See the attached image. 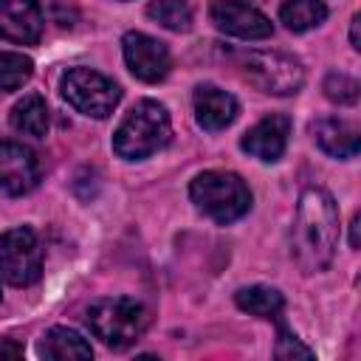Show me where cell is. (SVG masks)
Here are the masks:
<instances>
[{
	"instance_id": "277c9868",
	"label": "cell",
	"mask_w": 361,
	"mask_h": 361,
	"mask_svg": "<svg viewBox=\"0 0 361 361\" xmlns=\"http://www.w3.org/2000/svg\"><path fill=\"white\" fill-rule=\"evenodd\" d=\"M149 324V313L141 302L127 299V296H110V299H99L87 307V327L90 333L113 347V350H124L133 341H138L144 336Z\"/></svg>"
},
{
	"instance_id": "d6986e66",
	"label": "cell",
	"mask_w": 361,
	"mask_h": 361,
	"mask_svg": "<svg viewBox=\"0 0 361 361\" xmlns=\"http://www.w3.org/2000/svg\"><path fill=\"white\" fill-rule=\"evenodd\" d=\"M149 20L161 23L169 31H189L192 28V8L186 0H152L147 6Z\"/></svg>"
},
{
	"instance_id": "7a4b0ae2",
	"label": "cell",
	"mask_w": 361,
	"mask_h": 361,
	"mask_svg": "<svg viewBox=\"0 0 361 361\" xmlns=\"http://www.w3.org/2000/svg\"><path fill=\"white\" fill-rule=\"evenodd\" d=\"M169 135H172V121L166 107L152 99H141L130 107V113L116 127L113 149L127 161H141L164 149L169 144Z\"/></svg>"
},
{
	"instance_id": "3957f363",
	"label": "cell",
	"mask_w": 361,
	"mask_h": 361,
	"mask_svg": "<svg viewBox=\"0 0 361 361\" xmlns=\"http://www.w3.org/2000/svg\"><path fill=\"white\" fill-rule=\"evenodd\" d=\"M192 203L214 223H234L251 209V192L237 172L209 169L200 172L189 186Z\"/></svg>"
},
{
	"instance_id": "e0dca14e",
	"label": "cell",
	"mask_w": 361,
	"mask_h": 361,
	"mask_svg": "<svg viewBox=\"0 0 361 361\" xmlns=\"http://www.w3.org/2000/svg\"><path fill=\"white\" fill-rule=\"evenodd\" d=\"M234 302H237L240 310H245L251 316H259V319H276L285 307V296L276 288H268V285L240 288L234 293Z\"/></svg>"
},
{
	"instance_id": "6da1fadb",
	"label": "cell",
	"mask_w": 361,
	"mask_h": 361,
	"mask_svg": "<svg viewBox=\"0 0 361 361\" xmlns=\"http://www.w3.org/2000/svg\"><path fill=\"white\" fill-rule=\"evenodd\" d=\"M338 245V209L327 189L307 186L299 195L290 228V254L305 274H319L333 262Z\"/></svg>"
},
{
	"instance_id": "8992f818",
	"label": "cell",
	"mask_w": 361,
	"mask_h": 361,
	"mask_svg": "<svg viewBox=\"0 0 361 361\" xmlns=\"http://www.w3.org/2000/svg\"><path fill=\"white\" fill-rule=\"evenodd\" d=\"M245 79L271 96H290L299 93L305 85V68L296 56L282 54V51H254L243 62Z\"/></svg>"
},
{
	"instance_id": "7c38bea8",
	"label": "cell",
	"mask_w": 361,
	"mask_h": 361,
	"mask_svg": "<svg viewBox=\"0 0 361 361\" xmlns=\"http://www.w3.org/2000/svg\"><path fill=\"white\" fill-rule=\"evenodd\" d=\"M288 135H290V118L282 113L265 116L262 121H257L240 141V147L251 155L259 158L265 164H274L282 158L285 147H288Z\"/></svg>"
},
{
	"instance_id": "ac0fdd59",
	"label": "cell",
	"mask_w": 361,
	"mask_h": 361,
	"mask_svg": "<svg viewBox=\"0 0 361 361\" xmlns=\"http://www.w3.org/2000/svg\"><path fill=\"white\" fill-rule=\"evenodd\" d=\"M279 20L285 23V28L302 34L327 20V6L322 0H285L279 8Z\"/></svg>"
},
{
	"instance_id": "5b68a950",
	"label": "cell",
	"mask_w": 361,
	"mask_h": 361,
	"mask_svg": "<svg viewBox=\"0 0 361 361\" xmlns=\"http://www.w3.org/2000/svg\"><path fill=\"white\" fill-rule=\"evenodd\" d=\"M59 90H62V96L71 107H76L79 113L93 116V118H107L116 110L118 99H121V87L113 79H107L104 73L93 71V68L65 71V76L59 82Z\"/></svg>"
},
{
	"instance_id": "603a6c76",
	"label": "cell",
	"mask_w": 361,
	"mask_h": 361,
	"mask_svg": "<svg viewBox=\"0 0 361 361\" xmlns=\"http://www.w3.org/2000/svg\"><path fill=\"white\" fill-rule=\"evenodd\" d=\"M23 355V347L11 338H0V358H20Z\"/></svg>"
},
{
	"instance_id": "5bb4252c",
	"label": "cell",
	"mask_w": 361,
	"mask_h": 361,
	"mask_svg": "<svg viewBox=\"0 0 361 361\" xmlns=\"http://www.w3.org/2000/svg\"><path fill=\"white\" fill-rule=\"evenodd\" d=\"M310 130H313L316 144L333 158H353L361 149L358 127L344 118H319V121H313Z\"/></svg>"
},
{
	"instance_id": "52a82bcc",
	"label": "cell",
	"mask_w": 361,
	"mask_h": 361,
	"mask_svg": "<svg viewBox=\"0 0 361 361\" xmlns=\"http://www.w3.org/2000/svg\"><path fill=\"white\" fill-rule=\"evenodd\" d=\"M42 274V245L28 226L0 234V276L8 285H34Z\"/></svg>"
},
{
	"instance_id": "8fae6325",
	"label": "cell",
	"mask_w": 361,
	"mask_h": 361,
	"mask_svg": "<svg viewBox=\"0 0 361 361\" xmlns=\"http://www.w3.org/2000/svg\"><path fill=\"white\" fill-rule=\"evenodd\" d=\"M42 8L37 0H0V37L17 45H37L42 37Z\"/></svg>"
},
{
	"instance_id": "ba28073f",
	"label": "cell",
	"mask_w": 361,
	"mask_h": 361,
	"mask_svg": "<svg viewBox=\"0 0 361 361\" xmlns=\"http://www.w3.org/2000/svg\"><path fill=\"white\" fill-rule=\"evenodd\" d=\"M121 51L130 73L141 82H161L172 68L169 48L144 31H127L121 39Z\"/></svg>"
},
{
	"instance_id": "ffe728a7",
	"label": "cell",
	"mask_w": 361,
	"mask_h": 361,
	"mask_svg": "<svg viewBox=\"0 0 361 361\" xmlns=\"http://www.w3.org/2000/svg\"><path fill=\"white\" fill-rule=\"evenodd\" d=\"M34 73V62L14 51H0V90L23 87Z\"/></svg>"
},
{
	"instance_id": "9a60e30c",
	"label": "cell",
	"mask_w": 361,
	"mask_h": 361,
	"mask_svg": "<svg viewBox=\"0 0 361 361\" xmlns=\"http://www.w3.org/2000/svg\"><path fill=\"white\" fill-rule=\"evenodd\" d=\"M11 127L23 135H31V138H42L48 133V124H51V113H48V104L39 93H28L23 96L14 107H11V116H8Z\"/></svg>"
},
{
	"instance_id": "2e32d148",
	"label": "cell",
	"mask_w": 361,
	"mask_h": 361,
	"mask_svg": "<svg viewBox=\"0 0 361 361\" xmlns=\"http://www.w3.org/2000/svg\"><path fill=\"white\" fill-rule=\"evenodd\" d=\"M39 355L54 361H73V358H90L93 347L73 327H51L39 341Z\"/></svg>"
},
{
	"instance_id": "d4e9b609",
	"label": "cell",
	"mask_w": 361,
	"mask_h": 361,
	"mask_svg": "<svg viewBox=\"0 0 361 361\" xmlns=\"http://www.w3.org/2000/svg\"><path fill=\"white\" fill-rule=\"evenodd\" d=\"M350 228H353V234H350V245H353V248H358V214L353 217V223H350Z\"/></svg>"
},
{
	"instance_id": "7402d4cb",
	"label": "cell",
	"mask_w": 361,
	"mask_h": 361,
	"mask_svg": "<svg viewBox=\"0 0 361 361\" xmlns=\"http://www.w3.org/2000/svg\"><path fill=\"white\" fill-rule=\"evenodd\" d=\"M276 358H313V350L307 344H302L288 327H279V338H276Z\"/></svg>"
},
{
	"instance_id": "cb8c5ba5",
	"label": "cell",
	"mask_w": 361,
	"mask_h": 361,
	"mask_svg": "<svg viewBox=\"0 0 361 361\" xmlns=\"http://www.w3.org/2000/svg\"><path fill=\"white\" fill-rule=\"evenodd\" d=\"M350 42H353V48H355V51L361 48V42H358V14L353 17V25H350Z\"/></svg>"
},
{
	"instance_id": "9c48e42d",
	"label": "cell",
	"mask_w": 361,
	"mask_h": 361,
	"mask_svg": "<svg viewBox=\"0 0 361 361\" xmlns=\"http://www.w3.org/2000/svg\"><path fill=\"white\" fill-rule=\"evenodd\" d=\"M209 17L214 28H220L223 34L240 37V39H265L274 34L271 20L259 8L240 3V0H212Z\"/></svg>"
},
{
	"instance_id": "30bf717a",
	"label": "cell",
	"mask_w": 361,
	"mask_h": 361,
	"mask_svg": "<svg viewBox=\"0 0 361 361\" xmlns=\"http://www.w3.org/2000/svg\"><path fill=\"white\" fill-rule=\"evenodd\" d=\"M39 180L34 149L20 141H0V195H28Z\"/></svg>"
},
{
	"instance_id": "4fadbf2b",
	"label": "cell",
	"mask_w": 361,
	"mask_h": 361,
	"mask_svg": "<svg viewBox=\"0 0 361 361\" xmlns=\"http://www.w3.org/2000/svg\"><path fill=\"white\" fill-rule=\"evenodd\" d=\"M192 104H195V118L203 130L209 133H217V130H226L234 118H237V99L214 85H200L195 87V96H192Z\"/></svg>"
},
{
	"instance_id": "44dd1931",
	"label": "cell",
	"mask_w": 361,
	"mask_h": 361,
	"mask_svg": "<svg viewBox=\"0 0 361 361\" xmlns=\"http://www.w3.org/2000/svg\"><path fill=\"white\" fill-rule=\"evenodd\" d=\"M324 96L330 99V102H336V104H355L358 102V82L353 79V76H347V73H327V79H324Z\"/></svg>"
}]
</instances>
